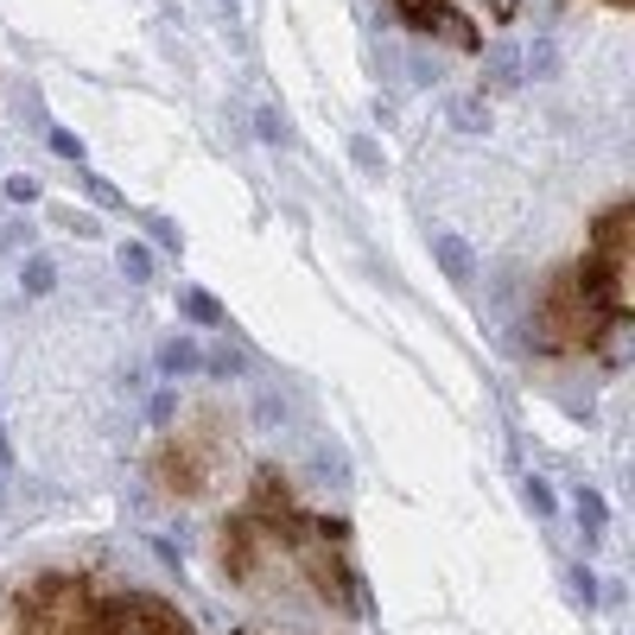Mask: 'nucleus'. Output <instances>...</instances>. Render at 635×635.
<instances>
[{
    "label": "nucleus",
    "instance_id": "1",
    "mask_svg": "<svg viewBox=\"0 0 635 635\" xmlns=\"http://www.w3.org/2000/svg\"><path fill=\"white\" fill-rule=\"evenodd\" d=\"M603 331L585 300H578V286H572V273H553L547 280V293H540V312H534V343L547 350V356H572V350H598Z\"/></svg>",
    "mask_w": 635,
    "mask_h": 635
},
{
    "label": "nucleus",
    "instance_id": "2",
    "mask_svg": "<svg viewBox=\"0 0 635 635\" xmlns=\"http://www.w3.org/2000/svg\"><path fill=\"white\" fill-rule=\"evenodd\" d=\"M572 273V286H578V300L585 312L598 318V325H623L630 318V261H598V255H585L578 267H565Z\"/></svg>",
    "mask_w": 635,
    "mask_h": 635
},
{
    "label": "nucleus",
    "instance_id": "3",
    "mask_svg": "<svg viewBox=\"0 0 635 635\" xmlns=\"http://www.w3.org/2000/svg\"><path fill=\"white\" fill-rule=\"evenodd\" d=\"M267 553H273V547H267V527L255 522L248 509H235L223 522V572L235 585H255V572H261Z\"/></svg>",
    "mask_w": 635,
    "mask_h": 635
},
{
    "label": "nucleus",
    "instance_id": "4",
    "mask_svg": "<svg viewBox=\"0 0 635 635\" xmlns=\"http://www.w3.org/2000/svg\"><path fill=\"white\" fill-rule=\"evenodd\" d=\"M159 484L172 489V496H197V489H204V445L166 439V445H159Z\"/></svg>",
    "mask_w": 635,
    "mask_h": 635
},
{
    "label": "nucleus",
    "instance_id": "5",
    "mask_svg": "<svg viewBox=\"0 0 635 635\" xmlns=\"http://www.w3.org/2000/svg\"><path fill=\"white\" fill-rule=\"evenodd\" d=\"M121 603L134 610L141 635H197L191 630V616H179V603H166L159 591H121Z\"/></svg>",
    "mask_w": 635,
    "mask_h": 635
},
{
    "label": "nucleus",
    "instance_id": "6",
    "mask_svg": "<svg viewBox=\"0 0 635 635\" xmlns=\"http://www.w3.org/2000/svg\"><path fill=\"white\" fill-rule=\"evenodd\" d=\"M630 223H635L630 197H616L598 223H591V248H585V255H598V261H630Z\"/></svg>",
    "mask_w": 635,
    "mask_h": 635
},
{
    "label": "nucleus",
    "instance_id": "7",
    "mask_svg": "<svg viewBox=\"0 0 635 635\" xmlns=\"http://www.w3.org/2000/svg\"><path fill=\"white\" fill-rule=\"evenodd\" d=\"M432 261H439V273H445L451 286H471V280H477V248H471L464 235H451V229L432 235Z\"/></svg>",
    "mask_w": 635,
    "mask_h": 635
},
{
    "label": "nucleus",
    "instance_id": "8",
    "mask_svg": "<svg viewBox=\"0 0 635 635\" xmlns=\"http://www.w3.org/2000/svg\"><path fill=\"white\" fill-rule=\"evenodd\" d=\"M572 515H578V540H585V553L603 540V527H610V502H603L591 484H578V496H572Z\"/></svg>",
    "mask_w": 635,
    "mask_h": 635
},
{
    "label": "nucleus",
    "instance_id": "9",
    "mask_svg": "<svg viewBox=\"0 0 635 635\" xmlns=\"http://www.w3.org/2000/svg\"><path fill=\"white\" fill-rule=\"evenodd\" d=\"M159 375H172V381H185V375H204V350H197V337L179 331L159 343Z\"/></svg>",
    "mask_w": 635,
    "mask_h": 635
},
{
    "label": "nucleus",
    "instance_id": "10",
    "mask_svg": "<svg viewBox=\"0 0 635 635\" xmlns=\"http://www.w3.org/2000/svg\"><path fill=\"white\" fill-rule=\"evenodd\" d=\"M484 83L496 89V96L522 89V83H527V76H522V51H515V45H489V51H484Z\"/></svg>",
    "mask_w": 635,
    "mask_h": 635
},
{
    "label": "nucleus",
    "instance_id": "11",
    "mask_svg": "<svg viewBox=\"0 0 635 635\" xmlns=\"http://www.w3.org/2000/svg\"><path fill=\"white\" fill-rule=\"evenodd\" d=\"M179 318H185V325H197V331H223V325H229V312L210 300L204 286H179Z\"/></svg>",
    "mask_w": 635,
    "mask_h": 635
},
{
    "label": "nucleus",
    "instance_id": "12",
    "mask_svg": "<svg viewBox=\"0 0 635 635\" xmlns=\"http://www.w3.org/2000/svg\"><path fill=\"white\" fill-rule=\"evenodd\" d=\"M401 20H407L413 33H426V38H445V26L457 20L445 0H401Z\"/></svg>",
    "mask_w": 635,
    "mask_h": 635
},
{
    "label": "nucleus",
    "instance_id": "13",
    "mask_svg": "<svg viewBox=\"0 0 635 635\" xmlns=\"http://www.w3.org/2000/svg\"><path fill=\"white\" fill-rule=\"evenodd\" d=\"M20 293H26V300L58 293V261H51V255H26V261H20Z\"/></svg>",
    "mask_w": 635,
    "mask_h": 635
},
{
    "label": "nucleus",
    "instance_id": "14",
    "mask_svg": "<svg viewBox=\"0 0 635 635\" xmlns=\"http://www.w3.org/2000/svg\"><path fill=\"white\" fill-rule=\"evenodd\" d=\"M445 114H451V127H457V134H489V102H484V89H477V96H451Z\"/></svg>",
    "mask_w": 635,
    "mask_h": 635
},
{
    "label": "nucleus",
    "instance_id": "15",
    "mask_svg": "<svg viewBox=\"0 0 635 635\" xmlns=\"http://www.w3.org/2000/svg\"><path fill=\"white\" fill-rule=\"evenodd\" d=\"M522 76H534V83L560 76V45H553V38H534V45L522 51Z\"/></svg>",
    "mask_w": 635,
    "mask_h": 635
},
{
    "label": "nucleus",
    "instance_id": "16",
    "mask_svg": "<svg viewBox=\"0 0 635 635\" xmlns=\"http://www.w3.org/2000/svg\"><path fill=\"white\" fill-rule=\"evenodd\" d=\"M114 261H121V273H127L134 286H147V280H152V248H147V242H121V255H114Z\"/></svg>",
    "mask_w": 635,
    "mask_h": 635
},
{
    "label": "nucleus",
    "instance_id": "17",
    "mask_svg": "<svg viewBox=\"0 0 635 635\" xmlns=\"http://www.w3.org/2000/svg\"><path fill=\"white\" fill-rule=\"evenodd\" d=\"M248 369V356L235 350V343H217L210 356H204V375H217V381H229V375H242Z\"/></svg>",
    "mask_w": 635,
    "mask_h": 635
},
{
    "label": "nucleus",
    "instance_id": "18",
    "mask_svg": "<svg viewBox=\"0 0 635 635\" xmlns=\"http://www.w3.org/2000/svg\"><path fill=\"white\" fill-rule=\"evenodd\" d=\"M255 134H261L267 147H293V121H286L280 109H261V114H255Z\"/></svg>",
    "mask_w": 635,
    "mask_h": 635
},
{
    "label": "nucleus",
    "instance_id": "19",
    "mask_svg": "<svg viewBox=\"0 0 635 635\" xmlns=\"http://www.w3.org/2000/svg\"><path fill=\"white\" fill-rule=\"evenodd\" d=\"M522 502L540 515V522H547V515H560V496H553V484H547V477H527V484H522Z\"/></svg>",
    "mask_w": 635,
    "mask_h": 635
},
{
    "label": "nucleus",
    "instance_id": "20",
    "mask_svg": "<svg viewBox=\"0 0 635 635\" xmlns=\"http://www.w3.org/2000/svg\"><path fill=\"white\" fill-rule=\"evenodd\" d=\"M350 166H356V172H369V179L388 172V159H381V147H375L369 134H356V141H350Z\"/></svg>",
    "mask_w": 635,
    "mask_h": 635
},
{
    "label": "nucleus",
    "instance_id": "21",
    "mask_svg": "<svg viewBox=\"0 0 635 635\" xmlns=\"http://www.w3.org/2000/svg\"><path fill=\"white\" fill-rule=\"evenodd\" d=\"M83 197H89L96 210H127V197H121L109 179H96V172H83Z\"/></svg>",
    "mask_w": 635,
    "mask_h": 635
},
{
    "label": "nucleus",
    "instance_id": "22",
    "mask_svg": "<svg viewBox=\"0 0 635 635\" xmlns=\"http://www.w3.org/2000/svg\"><path fill=\"white\" fill-rule=\"evenodd\" d=\"M565 585H572V598L585 603V610H598V572H591V565H572V578H565Z\"/></svg>",
    "mask_w": 635,
    "mask_h": 635
},
{
    "label": "nucleus",
    "instance_id": "23",
    "mask_svg": "<svg viewBox=\"0 0 635 635\" xmlns=\"http://www.w3.org/2000/svg\"><path fill=\"white\" fill-rule=\"evenodd\" d=\"M255 426H261V432L286 426V401H280V394H261V401H255Z\"/></svg>",
    "mask_w": 635,
    "mask_h": 635
},
{
    "label": "nucleus",
    "instance_id": "24",
    "mask_svg": "<svg viewBox=\"0 0 635 635\" xmlns=\"http://www.w3.org/2000/svg\"><path fill=\"white\" fill-rule=\"evenodd\" d=\"M147 419L159 426V432H166V426L179 419V394H152V401H147Z\"/></svg>",
    "mask_w": 635,
    "mask_h": 635
},
{
    "label": "nucleus",
    "instance_id": "25",
    "mask_svg": "<svg viewBox=\"0 0 635 635\" xmlns=\"http://www.w3.org/2000/svg\"><path fill=\"white\" fill-rule=\"evenodd\" d=\"M51 152H58V159H76V166H83V141H76L71 127H51Z\"/></svg>",
    "mask_w": 635,
    "mask_h": 635
},
{
    "label": "nucleus",
    "instance_id": "26",
    "mask_svg": "<svg viewBox=\"0 0 635 635\" xmlns=\"http://www.w3.org/2000/svg\"><path fill=\"white\" fill-rule=\"evenodd\" d=\"M7 197H13V204H38V179L33 172H13V179H7Z\"/></svg>",
    "mask_w": 635,
    "mask_h": 635
},
{
    "label": "nucleus",
    "instance_id": "27",
    "mask_svg": "<svg viewBox=\"0 0 635 635\" xmlns=\"http://www.w3.org/2000/svg\"><path fill=\"white\" fill-rule=\"evenodd\" d=\"M147 229H152L159 248H179V223H172V217H147Z\"/></svg>",
    "mask_w": 635,
    "mask_h": 635
},
{
    "label": "nucleus",
    "instance_id": "28",
    "mask_svg": "<svg viewBox=\"0 0 635 635\" xmlns=\"http://www.w3.org/2000/svg\"><path fill=\"white\" fill-rule=\"evenodd\" d=\"M407 83H419V89H432V83H439V64H426V58H413V64H407Z\"/></svg>",
    "mask_w": 635,
    "mask_h": 635
},
{
    "label": "nucleus",
    "instance_id": "29",
    "mask_svg": "<svg viewBox=\"0 0 635 635\" xmlns=\"http://www.w3.org/2000/svg\"><path fill=\"white\" fill-rule=\"evenodd\" d=\"M0 242H7V248H26V255H33V229H26V223L0 229Z\"/></svg>",
    "mask_w": 635,
    "mask_h": 635
},
{
    "label": "nucleus",
    "instance_id": "30",
    "mask_svg": "<svg viewBox=\"0 0 635 635\" xmlns=\"http://www.w3.org/2000/svg\"><path fill=\"white\" fill-rule=\"evenodd\" d=\"M0 471H13V439H7V419H0Z\"/></svg>",
    "mask_w": 635,
    "mask_h": 635
},
{
    "label": "nucleus",
    "instance_id": "31",
    "mask_svg": "<svg viewBox=\"0 0 635 635\" xmlns=\"http://www.w3.org/2000/svg\"><path fill=\"white\" fill-rule=\"evenodd\" d=\"M610 7H630V0H610Z\"/></svg>",
    "mask_w": 635,
    "mask_h": 635
}]
</instances>
